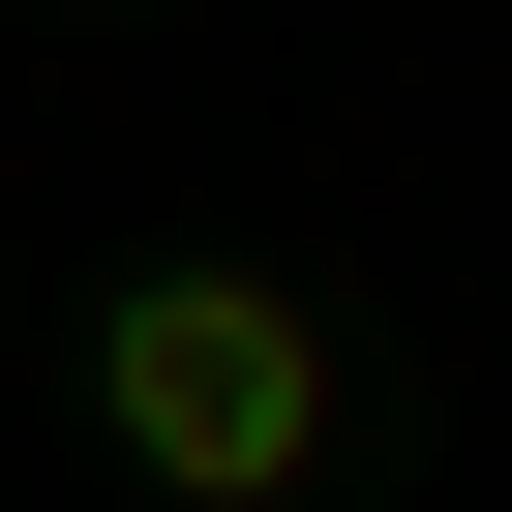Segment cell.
<instances>
[{
    "instance_id": "cell-1",
    "label": "cell",
    "mask_w": 512,
    "mask_h": 512,
    "mask_svg": "<svg viewBox=\"0 0 512 512\" xmlns=\"http://www.w3.org/2000/svg\"><path fill=\"white\" fill-rule=\"evenodd\" d=\"M91 422H121V482L151 512H302L332 482V422H362V362H332V302L302 272H121L91 302Z\"/></svg>"
}]
</instances>
